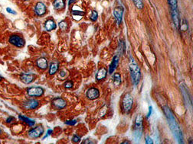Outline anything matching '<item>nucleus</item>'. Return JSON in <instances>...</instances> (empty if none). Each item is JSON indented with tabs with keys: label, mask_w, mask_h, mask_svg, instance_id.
<instances>
[{
	"label": "nucleus",
	"mask_w": 193,
	"mask_h": 144,
	"mask_svg": "<svg viewBox=\"0 0 193 144\" xmlns=\"http://www.w3.org/2000/svg\"><path fill=\"white\" fill-rule=\"evenodd\" d=\"M36 76L33 74H28V73H22L21 74L20 80L25 84H30L31 82L35 80Z\"/></svg>",
	"instance_id": "nucleus-14"
},
{
	"label": "nucleus",
	"mask_w": 193,
	"mask_h": 144,
	"mask_svg": "<svg viewBox=\"0 0 193 144\" xmlns=\"http://www.w3.org/2000/svg\"><path fill=\"white\" fill-rule=\"evenodd\" d=\"M25 1H28V0H25Z\"/></svg>",
	"instance_id": "nucleus-43"
},
{
	"label": "nucleus",
	"mask_w": 193,
	"mask_h": 144,
	"mask_svg": "<svg viewBox=\"0 0 193 144\" xmlns=\"http://www.w3.org/2000/svg\"><path fill=\"white\" fill-rule=\"evenodd\" d=\"M134 98L130 93H126L122 100V109L125 113H129L133 107Z\"/></svg>",
	"instance_id": "nucleus-4"
},
{
	"label": "nucleus",
	"mask_w": 193,
	"mask_h": 144,
	"mask_svg": "<svg viewBox=\"0 0 193 144\" xmlns=\"http://www.w3.org/2000/svg\"><path fill=\"white\" fill-rule=\"evenodd\" d=\"M123 143H130V142H128V141H125V142H123Z\"/></svg>",
	"instance_id": "nucleus-40"
},
{
	"label": "nucleus",
	"mask_w": 193,
	"mask_h": 144,
	"mask_svg": "<svg viewBox=\"0 0 193 144\" xmlns=\"http://www.w3.org/2000/svg\"><path fill=\"white\" fill-rule=\"evenodd\" d=\"M77 124V120H69L65 121V124L70 126H74Z\"/></svg>",
	"instance_id": "nucleus-31"
},
{
	"label": "nucleus",
	"mask_w": 193,
	"mask_h": 144,
	"mask_svg": "<svg viewBox=\"0 0 193 144\" xmlns=\"http://www.w3.org/2000/svg\"><path fill=\"white\" fill-rule=\"evenodd\" d=\"M168 2L170 6L171 11H178V3L177 0H168Z\"/></svg>",
	"instance_id": "nucleus-23"
},
{
	"label": "nucleus",
	"mask_w": 193,
	"mask_h": 144,
	"mask_svg": "<svg viewBox=\"0 0 193 144\" xmlns=\"http://www.w3.org/2000/svg\"><path fill=\"white\" fill-rule=\"evenodd\" d=\"M113 15L115 17L116 20H117V24L119 25L122 21L123 19V8L121 6H118V7L115 8L113 10Z\"/></svg>",
	"instance_id": "nucleus-12"
},
{
	"label": "nucleus",
	"mask_w": 193,
	"mask_h": 144,
	"mask_svg": "<svg viewBox=\"0 0 193 144\" xmlns=\"http://www.w3.org/2000/svg\"><path fill=\"white\" fill-rule=\"evenodd\" d=\"M45 28L48 32H52L57 28V24L53 19H48L45 23Z\"/></svg>",
	"instance_id": "nucleus-17"
},
{
	"label": "nucleus",
	"mask_w": 193,
	"mask_h": 144,
	"mask_svg": "<svg viewBox=\"0 0 193 144\" xmlns=\"http://www.w3.org/2000/svg\"><path fill=\"white\" fill-rule=\"evenodd\" d=\"M171 15H172V19H173L175 27L176 28V29H178V28H179V27H180V21H179V15H178V11H171Z\"/></svg>",
	"instance_id": "nucleus-19"
},
{
	"label": "nucleus",
	"mask_w": 193,
	"mask_h": 144,
	"mask_svg": "<svg viewBox=\"0 0 193 144\" xmlns=\"http://www.w3.org/2000/svg\"><path fill=\"white\" fill-rule=\"evenodd\" d=\"M47 9L45 5L43 2H37V4L36 5L35 7V12L38 16H42L46 13Z\"/></svg>",
	"instance_id": "nucleus-11"
},
{
	"label": "nucleus",
	"mask_w": 193,
	"mask_h": 144,
	"mask_svg": "<svg viewBox=\"0 0 193 144\" xmlns=\"http://www.w3.org/2000/svg\"><path fill=\"white\" fill-rule=\"evenodd\" d=\"M22 105L26 110H35L39 106V102L36 99H28L25 101Z\"/></svg>",
	"instance_id": "nucleus-9"
},
{
	"label": "nucleus",
	"mask_w": 193,
	"mask_h": 144,
	"mask_svg": "<svg viewBox=\"0 0 193 144\" xmlns=\"http://www.w3.org/2000/svg\"><path fill=\"white\" fill-rule=\"evenodd\" d=\"M6 11H7V12H9V13H10V14H13V15H16V14H17L16 11H14V10H12V9H10L9 7L6 8Z\"/></svg>",
	"instance_id": "nucleus-36"
},
{
	"label": "nucleus",
	"mask_w": 193,
	"mask_h": 144,
	"mask_svg": "<svg viewBox=\"0 0 193 144\" xmlns=\"http://www.w3.org/2000/svg\"><path fill=\"white\" fill-rule=\"evenodd\" d=\"M65 0H54L53 3V6L56 10L63 9H65Z\"/></svg>",
	"instance_id": "nucleus-22"
},
{
	"label": "nucleus",
	"mask_w": 193,
	"mask_h": 144,
	"mask_svg": "<svg viewBox=\"0 0 193 144\" xmlns=\"http://www.w3.org/2000/svg\"><path fill=\"white\" fill-rule=\"evenodd\" d=\"M86 96H87V98L89 100H95L99 98V96H100V92H99L98 89L94 88V87H92V88H90V89L87 91Z\"/></svg>",
	"instance_id": "nucleus-10"
},
{
	"label": "nucleus",
	"mask_w": 193,
	"mask_h": 144,
	"mask_svg": "<svg viewBox=\"0 0 193 144\" xmlns=\"http://www.w3.org/2000/svg\"><path fill=\"white\" fill-rule=\"evenodd\" d=\"M143 116L140 115H137L135 119V125H134V137L136 140H139L141 138L142 133H143Z\"/></svg>",
	"instance_id": "nucleus-3"
},
{
	"label": "nucleus",
	"mask_w": 193,
	"mask_h": 144,
	"mask_svg": "<svg viewBox=\"0 0 193 144\" xmlns=\"http://www.w3.org/2000/svg\"><path fill=\"white\" fill-rule=\"evenodd\" d=\"M2 80H3V78H2V76H0V82L2 81Z\"/></svg>",
	"instance_id": "nucleus-41"
},
{
	"label": "nucleus",
	"mask_w": 193,
	"mask_h": 144,
	"mask_svg": "<svg viewBox=\"0 0 193 144\" xmlns=\"http://www.w3.org/2000/svg\"><path fill=\"white\" fill-rule=\"evenodd\" d=\"M59 69V63L58 61H52L49 65V69H48V73L50 76H53L56 72H58Z\"/></svg>",
	"instance_id": "nucleus-16"
},
{
	"label": "nucleus",
	"mask_w": 193,
	"mask_h": 144,
	"mask_svg": "<svg viewBox=\"0 0 193 144\" xmlns=\"http://www.w3.org/2000/svg\"><path fill=\"white\" fill-rule=\"evenodd\" d=\"M59 28L62 32H66L68 28L67 23L66 21H61V22L59 23Z\"/></svg>",
	"instance_id": "nucleus-25"
},
{
	"label": "nucleus",
	"mask_w": 193,
	"mask_h": 144,
	"mask_svg": "<svg viewBox=\"0 0 193 144\" xmlns=\"http://www.w3.org/2000/svg\"><path fill=\"white\" fill-rule=\"evenodd\" d=\"M152 113V106H149V107L148 114L147 115V118H149V117L151 116Z\"/></svg>",
	"instance_id": "nucleus-34"
},
{
	"label": "nucleus",
	"mask_w": 193,
	"mask_h": 144,
	"mask_svg": "<svg viewBox=\"0 0 193 144\" xmlns=\"http://www.w3.org/2000/svg\"><path fill=\"white\" fill-rule=\"evenodd\" d=\"M52 133H53V130H52V129H48V130H47L46 134H45V136H44V137H43L42 140H45V138H47V137H48V136H50V135H52Z\"/></svg>",
	"instance_id": "nucleus-32"
},
{
	"label": "nucleus",
	"mask_w": 193,
	"mask_h": 144,
	"mask_svg": "<svg viewBox=\"0 0 193 144\" xmlns=\"http://www.w3.org/2000/svg\"><path fill=\"white\" fill-rule=\"evenodd\" d=\"M181 29H182V31H186V30L188 29L187 23H185V24H184L183 22V24H182V27H181Z\"/></svg>",
	"instance_id": "nucleus-37"
},
{
	"label": "nucleus",
	"mask_w": 193,
	"mask_h": 144,
	"mask_svg": "<svg viewBox=\"0 0 193 144\" xmlns=\"http://www.w3.org/2000/svg\"><path fill=\"white\" fill-rule=\"evenodd\" d=\"M64 86H65V89H71L74 86V82L71 81V80H67L65 82Z\"/></svg>",
	"instance_id": "nucleus-27"
},
{
	"label": "nucleus",
	"mask_w": 193,
	"mask_h": 144,
	"mask_svg": "<svg viewBox=\"0 0 193 144\" xmlns=\"http://www.w3.org/2000/svg\"><path fill=\"white\" fill-rule=\"evenodd\" d=\"M135 6L138 9H142L143 8V0H132Z\"/></svg>",
	"instance_id": "nucleus-26"
},
{
	"label": "nucleus",
	"mask_w": 193,
	"mask_h": 144,
	"mask_svg": "<svg viewBox=\"0 0 193 144\" xmlns=\"http://www.w3.org/2000/svg\"><path fill=\"white\" fill-rule=\"evenodd\" d=\"M77 0H68V6H71V4L74 3V2H76Z\"/></svg>",
	"instance_id": "nucleus-38"
},
{
	"label": "nucleus",
	"mask_w": 193,
	"mask_h": 144,
	"mask_svg": "<svg viewBox=\"0 0 193 144\" xmlns=\"http://www.w3.org/2000/svg\"><path fill=\"white\" fill-rule=\"evenodd\" d=\"M27 94L30 97H36V98H39L44 95L45 92V89L41 88L40 86H34L30 87L28 89H27Z\"/></svg>",
	"instance_id": "nucleus-6"
},
{
	"label": "nucleus",
	"mask_w": 193,
	"mask_h": 144,
	"mask_svg": "<svg viewBox=\"0 0 193 144\" xmlns=\"http://www.w3.org/2000/svg\"><path fill=\"white\" fill-rule=\"evenodd\" d=\"M19 120H22V121H23V122H25V123H26V124H28V125H29L30 127H33V126L36 125V120H32V119H31V118H28V117L24 116V115H19Z\"/></svg>",
	"instance_id": "nucleus-21"
},
{
	"label": "nucleus",
	"mask_w": 193,
	"mask_h": 144,
	"mask_svg": "<svg viewBox=\"0 0 193 144\" xmlns=\"http://www.w3.org/2000/svg\"><path fill=\"white\" fill-rule=\"evenodd\" d=\"M36 66H37L38 68L41 69V70H45L48 67V61L44 57L38 58V59L36 60Z\"/></svg>",
	"instance_id": "nucleus-15"
},
{
	"label": "nucleus",
	"mask_w": 193,
	"mask_h": 144,
	"mask_svg": "<svg viewBox=\"0 0 193 144\" xmlns=\"http://www.w3.org/2000/svg\"><path fill=\"white\" fill-rule=\"evenodd\" d=\"M129 69H130V76L132 78L133 82L135 85H138L140 80H141V71L139 65L136 62L135 59L130 57V61L129 63Z\"/></svg>",
	"instance_id": "nucleus-2"
},
{
	"label": "nucleus",
	"mask_w": 193,
	"mask_h": 144,
	"mask_svg": "<svg viewBox=\"0 0 193 144\" xmlns=\"http://www.w3.org/2000/svg\"><path fill=\"white\" fill-rule=\"evenodd\" d=\"M97 18H98V13L96 12L95 10L92 11V14H91V20L92 21H95L97 19Z\"/></svg>",
	"instance_id": "nucleus-28"
},
{
	"label": "nucleus",
	"mask_w": 193,
	"mask_h": 144,
	"mask_svg": "<svg viewBox=\"0 0 193 144\" xmlns=\"http://www.w3.org/2000/svg\"><path fill=\"white\" fill-rule=\"evenodd\" d=\"M52 105L54 107V108L57 109V110H62L67 107V103L63 98L58 97V98H55L52 100Z\"/></svg>",
	"instance_id": "nucleus-8"
},
{
	"label": "nucleus",
	"mask_w": 193,
	"mask_h": 144,
	"mask_svg": "<svg viewBox=\"0 0 193 144\" xmlns=\"http://www.w3.org/2000/svg\"><path fill=\"white\" fill-rule=\"evenodd\" d=\"M146 143H147V144H152V143H153V140H152V139L150 137L147 136V137H146Z\"/></svg>",
	"instance_id": "nucleus-33"
},
{
	"label": "nucleus",
	"mask_w": 193,
	"mask_h": 144,
	"mask_svg": "<svg viewBox=\"0 0 193 144\" xmlns=\"http://www.w3.org/2000/svg\"><path fill=\"white\" fill-rule=\"evenodd\" d=\"M44 133V128L42 125H38L28 132V136L31 139H37Z\"/></svg>",
	"instance_id": "nucleus-7"
},
{
	"label": "nucleus",
	"mask_w": 193,
	"mask_h": 144,
	"mask_svg": "<svg viewBox=\"0 0 193 144\" xmlns=\"http://www.w3.org/2000/svg\"><path fill=\"white\" fill-rule=\"evenodd\" d=\"M14 120H15V117H14L9 116V117H7L6 122L7 123V124H10V123H12V122Z\"/></svg>",
	"instance_id": "nucleus-35"
},
{
	"label": "nucleus",
	"mask_w": 193,
	"mask_h": 144,
	"mask_svg": "<svg viewBox=\"0 0 193 144\" xmlns=\"http://www.w3.org/2000/svg\"><path fill=\"white\" fill-rule=\"evenodd\" d=\"M107 70L106 68H100L97 72H96V80L97 81H100V80H103L104 79L107 77Z\"/></svg>",
	"instance_id": "nucleus-20"
},
{
	"label": "nucleus",
	"mask_w": 193,
	"mask_h": 144,
	"mask_svg": "<svg viewBox=\"0 0 193 144\" xmlns=\"http://www.w3.org/2000/svg\"><path fill=\"white\" fill-rule=\"evenodd\" d=\"M1 134H2V130L0 129V135H1Z\"/></svg>",
	"instance_id": "nucleus-42"
},
{
	"label": "nucleus",
	"mask_w": 193,
	"mask_h": 144,
	"mask_svg": "<svg viewBox=\"0 0 193 144\" xmlns=\"http://www.w3.org/2000/svg\"><path fill=\"white\" fill-rule=\"evenodd\" d=\"M118 63H119V57L118 56H114L113 58V60H112L111 63L109 67V73L111 74L113 73L115 69H117V66H118Z\"/></svg>",
	"instance_id": "nucleus-18"
},
{
	"label": "nucleus",
	"mask_w": 193,
	"mask_h": 144,
	"mask_svg": "<svg viewBox=\"0 0 193 144\" xmlns=\"http://www.w3.org/2000/svg\"><path fill=\"white\" fill-rule=\"evenodd\" d=\"M113 84H114V85H116V86H118V85H120L121 84V76L120 74L118 73V72H117V73H115L114 75H113Z\"/></svg>",
	"instance_id": "nucleus-24"
},
{
	"label": "nucleus",
	"mask_w": 193,
	"mask_h": 144,
	"mask_svg": "<svg viewBox=\"0 0 193 144\" xmlns=\"http://www.w3.org/2000/svg\"><path fill=\"white\" fill-rule=\"evenodd\" d=\"M163 111L165 113V115L166 117L168 120V124L169 125L171 131L173 132L174 137L177 140L178 143H183V135H182V132L178 124V122L176 121V118H175L174 115H173V111H171L168 106H164L163 107Z\"/></svg>",
	"instance_id": "nucleus-1"
},
{
	"label": "nucleus",
	"mask_w": 193,
	"mask_h": 144,
	"mask_svg": "<svg viewBox=\"0 0 193 144\" xmlns=\"http://www.w3.org/2000/svg\"><path fill=\"white\" fill-rule=\"evenodd\" d=\"M180 89L182 92V95H183L184 97V101L186 102V105H189V106H192V99L191 98H190L191 95H190L187 88L185 86V84H184V85H180Z\"/></svg>",
	"instance_id": "nucleus-13"
},
{
	"label": "nucleus",
	"mask_w": 193,
	"mask_h": 144,
	"mask_svg": "<svg viewBox=\"0 0 193 144\" xmlns=\"http://www.w3.org/2000/svg\"><path fill=\"white\" fill-rule=\"evenodd\" d=\"M9 42L13 46L16 47L18 48H22L25 45V41L22 36L18 34H12L10 35L9 38Z\"/></svg>",
	"instance_id": "nucleus-5"
},
{
	"label": "nucleus",
	"mask_w": 193,
	"mask_h": 144,
	"mask_svg": "<svg viewBox=\"0 0 193 144\" xmlns=\"http://www.w3.org/2000/svg\"><path fill=\"white\" fill-rule=\"evenodd\" d=\"M72 15H78V16H83L84 15V11H75V10H72Z\"/></svg>",
	"instance_id": "nucleus-29"
},
{
	"label": "nucleus",
	"mask_w": 193,
	"mask_h": 144,
	"mask_svg": "<svg viewBox=\"0 0 193 144\" xmlns=\"http://www.w3.org/2000/svg\"><path fill=\"white\" fill-rule=\"evenodd\" d=\"M81 140V137L78 136V134H74L72 137V142L73 143H79Z\"/></svg>",
	"instance_id": "nucleus-30"
},
{
	"label": "nucleus",
	"mask_w": 193,
	"mask_h": 144,
	"mask_svg": "<svg viewBox=\"0 0 193 144\" xmlns=\"http://www.w3.org/2000/svg\"><path fill=\"white\" fill-rule=\"evenodd\" d=\"M65 75H66V74L65 73V71H61V72H60V76H62V77L65 76Z\"/></svg>",
	"instance_id": "nucleus-39"
}]
</instances>
